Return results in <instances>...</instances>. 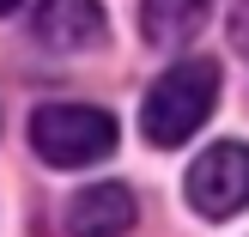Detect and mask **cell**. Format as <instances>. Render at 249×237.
<instances>
[{"mask_svg":"<svg viewBox=\"0 0 249 237\" xmlns=\"http://www.w3.org/2000/svg\"><path fill=\"white\" fill-rule=\"evenodd\" d=\"M134 231V195L122 182H91L67 201V237H128Z\"/></svg>","mask_w":249,"mask_h":237,"instance_id":"5b68a950","label":"cell"},{"mask_svg":"<svg viewBox=\"0 0 249 237\" xmlns=\"http://www.w3.org/2000/svg\"><path fill=\"white\" fill-rule=\"evenodd\" d=\"M219 104V67L213 61H177L170 73H158V85L140 104V134L152 146H182L201 134V122Z\"/></svg>","mask_w":249,"mask_h":237,"instance_id":"6da1fadb","label":"cell"},{"mask_svg":"<svg viewBox=\"0 0 249 237\" xmlns=\"http://www.w3.org/2000/svg\"><path fill=\"white\" fill-rule=\"evenodd\" d=\"M31 152L55 170H85L116 152V116L97 104H43L31 116Z\"/></svg>","mask_w":249,"mask_h":237,"instance_id":"7a4b0ae2","label":"cell"},{"mask_svg":"<svg viewBox=\"0 0 249 237\" xmlns=\"http://www.w3.org/2000/svg\"><path fill=\"white\" fill-rule=\"evenodd\" d=\"M12 6H18V0H0V12H12Z\"/></svg>","mask_w":249,"mask_h":237,"instance_id":"ba28073f","label":"cell"},{"mask_svg":"<svg viewBox=\"0 0 249 237\" xmlns=\"http://www.w3.org/2000/svg\"><path fill=\"white\" fill-rule=\"evenodd\" d=\"M31 36L55 55H85L104 43V6L97 0H43L31 18Z\"/></svg>","mask_w":249,"mask_h":237,"instance_id":"277c9868","label":"cell"},{"mask_svg":"<svg viewBox=\"0 0 249 237\" xmlns=\"http://www.w3.org/2000/svg\"><path fill=\"white\" fill-rule=\"evenodd\" d=\"M213 0H140V31L152 49H182L201 36Z\"/></svg>","mask_w":249,"mask_h":237,"instance_id":"8992f818","label":"cell"},{"mask_svg":"<svg viewBox=\"0 0 249 237\" xmlns=\"http://www.w3.org/2000/svg\"><path fill=\"white\" fill-rule=\"evenodd\" d=\"M231 43L249 55V0H237V6H231Z\"/></svg>","mask_w":249,"mask_h":237,"instance_id":"52a82bcc","label":"cell"},{"mask_svg":"<svg viewBox=\"0 0 249 237\" xmlns=\"http://www.w3.org/2000/svg\"><path fill=\"white\" fill-rule=\"evenodd\" d=\"M182 195H189V207H195V213H207V219L243 213V207H249V146H243V140L207 146V152L189 164Z\"/></svg>","mask_w":249,"mask_h":237,"instance_id":"3957f363","label":"cell"}]
</instances>
